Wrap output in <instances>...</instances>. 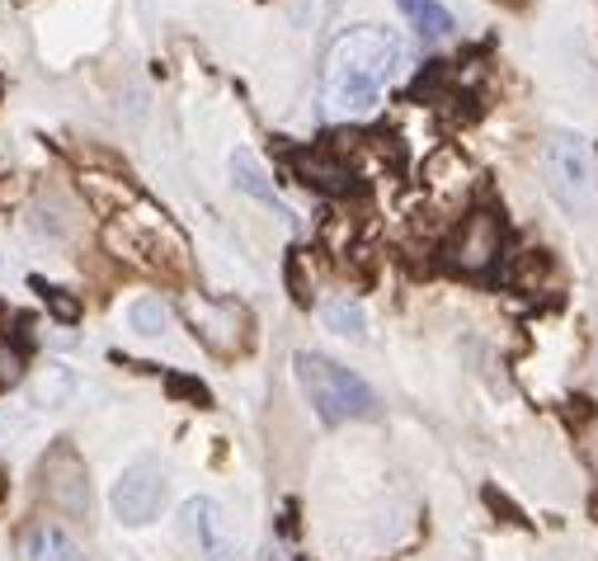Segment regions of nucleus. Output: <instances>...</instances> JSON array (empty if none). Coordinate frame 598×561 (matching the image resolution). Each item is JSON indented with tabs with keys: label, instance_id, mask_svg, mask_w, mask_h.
Here are the masks:
<instances>
[{
	"label": "nucleus",
	"instance_id": "obj_1",
	"mask_svg": "<svg viewBox=\"0 0 598 561\" xmlns=\"http://www.w3.org/2000/svg\"><path fill=\"white\" fill-rule=\"evenodd\" d=\"M401 67V38L382 24H358L326 57V105L340 118H368Z\"/></svg>",
	"mask_w": 598,
	"mask_h": 561
},
{
	"label": "nucleus",
	"instance_id": "obj_2",
	"mask_svg": "<svg viewBox=\"0 0 598 561\" xmlns=\"http://www.w3.org/2000/svg\"><path fill=\"white\" fill-rule=\"evenodd\" d=\"M292 368H297V383H302L307 401L316 406V415H321L326 425H345V420H372L377 415V392L358 373H349L345 364H335V358L302 350L292 358Z\"/></svg>",
	"mask_w": 598,
	"mask_h": 561
},
{
	"label": "nucleus",
	"instance_id": "obj_3",
	"mask_svg": "<svg viewBox=\"0 0 598 561\" xmlns=\"http://www.w3.org/2000/svg\"><path fill=\"white\" fill-rule=\"evenodd\" d=\"M542 179H547V194L570 217H589L594 213V160H589L585 137L551 132L542 142Z\"/></svg>",
	"mask_w": 598,
	"mask_h": 561
},
{
	"label": "nucleus",
	"instance_id": "obj_4",
	"mask_svg": "<svg viewBox=\"0 0 598 561\" xmlns=\"http://www.w3.org/2000/svg\"><path fill=\"white\" fill-rule=\"evenodd\" d=\"M500 255H505V223L490 208L467 213L462 227H457L452 240L443 246L448 269H457V274H490L500 265Z\"/></svg>",
	"mask_w": 598,
	"mask_h": 561
},
{
	"label": "nucleus",
	"instance_id": "obj_5",
	"mask_svg": "<svg viewBox=\"0 0 598 561\" xmlns=\"http://www.w3.org/2000/svg\"><path fill=\"white\" fill-rule=\"evenodd\" d=\"M38 476H43V495L57 514H71V519L90 514V481H86V468H81V457H76L71 444H57L43 457Z\"/></svg>",
	"mask_w": 598,
	"mask_h": 561
},
{
	"label": "nucleus",
	"instance_id": "obj_6",
	"mask_svg": "<svg viewBox=\"0 0 598 561\" xmlns=\"http://www.w3.org/2000/svg\"><path fill=\"white\" fill-rule=\"evenodd\" d=\"M161 500H166V476H161V468L147 463V457H142V463L123 468V476L113 481L109 505H113V514L123 519V524L142 529V524H151V519H156V510H161Z\"/></svg>",
	"mask_w": 598,
	"mask_h": 561
},
{
	"label": "nucleus",
	"instance_id": "obj_7",
	"mask_svg": "<svg viewBox=\"0 0 598 561\" xmlns=\"http://www.w3.org/2000/svg\"><path fill=\"white\" fill-rule=\"evenodd\" d=\"M185 529H189V538L198 543V552H203V561H246L241 538H236L227 510L217 505L212 495L185 500Z\"/></svg>",
	"mask_w": 598,
	"mask_h": 561
},
{
	"label": "nucleus",
	"instance_id": "obj_8",
	"mask_svg": "<svg viewBox=\"0 0 598 561\" xmlns=\"http://www.w3.org/2000/svg\"><path fill=\"white\" fill-rule=\"evenodd\" d=\"M185 316L193 321V331L203 335V345L217 354H231L246 345V312L236 303H203V297H185Z\"/></svg>",
	"mask_w": 598,
	"mask_h": 561
},
{
	"label": "nucleus",
	"instance_id": "obj_9",
	"mask_svg": "<svg viewBox=\"0 0 598 561\" xmlns=\"http://www.w3.org/2000/svg\"><path fill=\"white\" fill-rule=\"evenodd\" d=\"M292 170L307 189L321 194H353V175L330 147H311V151H292Z\"/></svg>",
	"mask_w": 598,
	"mask_h": 561
},
{
	"label": "nucleus",
	"instance_id": "obj_10",
	"mask_svg": "<svg viewBox=\"0 0 598 561\" xmlns=\"http://www.w3.org/2000/svg\"><path fill=\"white\" fill-rule=\"evenodd\" d=\"M24 557L29 561H86L81 543H76L67 529H57V524H38L24 538Z\"/></svg>",
	"mask_w": 598,
	"mask_h": 561
},
{
	"label": "nucleus",
	"instance_id": "obj_11",
	"mask_svg": "<svg viewBox=\"0 0 598 561\" xmlns=\"http://www.w3.org/2000/svg\"><path fill=\"white\" fill-rule=\"evenodd\" d=\"M231 179H236V189H241V194H250V198H259V204H273L278 208V189H273V179L265 170V160H259L255 151H246V147L231 151Z\"/></svg>",
	"mask_w": 598,
	"mask_h": 561
},
{
	"label": "nucleus",
	"instance_id": "obj_12",
	"mask_svg": "<svg viewBox=\"0 0 598 561\" xmlns=\"http://www.w3.org/2000/svg\"><path fill=\"white\" fill-rule=\"evenodd\" d=\"M396 6H401V14L410 19V29L420 38H429V43L452 33V14H448L443 0H396Z\"/></svg>",
	"mask_w": 598,
	"mask_h": 561
},
{
	"label": "nucleus",
	"instance_id": "obj_13",
	"mask_svg": "<svg viewBox=\"0 0 598 561\" xmlns=\"http://www.w3.org/2000/svg\"><path fill=\"white\" fill-rule=\"evenodd\" d=\"M76 373L71 368H62V364H52V368H43L38 373V383H33V406L38 411H62V406H71V396H76Z\"/></svg>",
	"mask_w": 598,
	"mask_h": 561
},
{
	"label": "nucleus",
	"instance_id": "obj_14",
	"mask_svg": "<svg viewBox=\"0 0 598 561\" xmlns=\"http://www.w3.org/2000/svg\"><path fill=\"white\" fill-rule=\"evenodd\" d=\"M128 326L137 331V335H170L175 331V312H170V303H161V297H137V303L128 307Z\"/></svg>",
	"mask_w": 598,
	"mask_h": 561
},
{
	"label": "nucleus",
	"instance_id": "obj_15",
	"mask_svg": "<svg viewBox=\"0 0 598 561\" xmlns=\"http://www.w3.org/2000/svg\"><path fill=\"white\" fill-rule=\"evenodd\" d=\"M326 326L335 335H345V339H363L368 335V316H363V307H358L353 297H335V303H326Z\"/></svg>",
	"mask_w": 598,
	"mask_h": 561
},
{
	"label": "nucleus",
	"instance_id": "obj_16",
	"mask_svg": "<svg viewBox=\"0 0 598 561\" xmlns=\"http://www.w3.org/2000/svg\"><path fill=\"white\" fill-rule=\"evenodd\" d=\"M33 293L43 297V307L62 321V326H76V321L86 316V303L76 293H67V288H57V284H43V278H33Z\"/></svg>",
	"mask_w": 598,
	"mask_h": 561
},
{
	"label": "nucleus",
	"instance_id": "obj_17",
	"mask_svg": "<svg viewBox=\"0 0 598 561\" xmlns=\"http://www.w3.org/2000/svg\"><path fill=\"white\" fill-rule=\"evenodd\" d=\"M166 392H170V396H185L189 406H198V411L212 406V392L198 383V377H185V373H166Z\"/></svg>",
	"mask_w": 598,
	"mask_h": 561
},
{
	"label": "nucleus",
	"instance_id": "obj_18",
	"mask_svg": "<svg viewBox=\"0 0 598 561\" xmlns=\"http://www.w3.org/2000/svg\"><path fill=\"white\" fill-rule=\"evenodd\" d=\"M575 439H580L585 463H589V468H594V476H598V415H594V411H585V415H580V425H575Z\"/></svg>",
	"mask_w": 598,
	"mask_h": 561
},
{
	"label": "nucleus",
	"instance_id": "obj_19",
	"mask_svg": "<svg viewBox=\"0 0 598 561\" xmlns=\"http://www.w3.org/2000/svg\"><path fill=\"white\" fill-rule=\"evenodd\" d=\"M19 377H24V350L0 339V387H14Z\"/></svg>",
	"mask_w": 598,
	"mask_h": 561
},
{
	"label": "nucleus",
	"instance_id": "obj_20",
	"mask_svg": "<svg viewBox=\"0 0 598 561\" xmlns=\"http://www.w3.org/2000/svg\"><path fill=\"white\" fill-rule=\"evenodd\" d=\"M283 278H288V293H292V303L297 307H311V288H307V278H302V255H288V265H283Z\"/></svg>",
	"mask_w": 598,
	"mask_h": 561
},
{
	"label": "nucleus",
	"instance_id": "obj_21",
	"mask_svg": "<svg viewBox=\"0 0 598 561\" xmlns=\"http://www.w3.org/2000/svg\"><path fill=\"white\" fill-rule=\"evenodd\" d=\"M0 434H6V415H0Z\"/></svg>",
	"mask_w": 598,
	"mask_h": 561
},
{
	"label": "nucleus",
	"instance_id": "obj_22",
	"mask_svg": "<svg viewBox=\"0 0 598 561\" xmlns=\"http://www.w3.org/2000/svg\"><path fill=\"white\" fill-rule=\"evenodd\" d=\"M505 6H524V0H505Z\"/></svg>",
	"mask_w": 598,
	"mask_h": 561
}]
</instances>
